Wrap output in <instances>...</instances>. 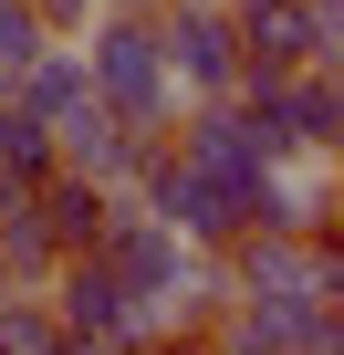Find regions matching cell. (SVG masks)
Instances as JSON below:
<instances>
[{
    "mask_svg": "<svg viewBox=\"0 0 344 355\" xmlns=\"http://www.w3.org/2000/svg\"><path fill=\"white\" fill-rule=\"evenodd\" d=\"M84 84H94V105L105 115H125V125H156L167 105H178V73H167V53H156V32L125 11V21H84Z\"/></svg>",
    "mask_w": 344,
    "mask_h": 355,
    "instance_id": "1",
    "label": "cell"
},
{
    "mask_svg": "<svg viewBox=\"0 0 344 355\" xmlns=\"http://www.w3.org/2000/svg\"><path fill=\"white\" fill-rule=\"evenodd\" d=\"M53 293H63V334H84V345H156V303L146 293H125V272L105 261V251H63L53 261Z\"/></svg>",
    "mask_w": 344,
    "mask_h": 355,
    "instance_id": "2",
    "label": "cell"
},
{
    "mask_svg": "<svg viewBox=\"0 0 344 355\" xmlns=\"http://www.w3.org/2000/svg\"><path fill=\"white\" fill-rule=\"evenodd\" d=\"M156 53H167V73L178 84H199V94H230L240 84V21L219 11V0H156Z\"/></svg>",
    "mask_w": 344,
    "mask_h": 355,
    "instance_id": "3",
    "label": "cell"
},
{
    "mask_svg": "<svg viewBox=\"0 0 344 355\" xmlns=\"http://www.w3.org/2000/svg\"><path fill=\"white\" fill-rule=\"evenodd\" d=\"M115 272H125V293H146V303H167L199 261H188V241L167 230V220H136V209H105V241H94Z\"/></svg>",
    "mask_w": 344,
    "mask_h": 355,
    "instance_id": "4",
    "label": "cell"
},
{
    "mask_svg": "<svg viewBox=\"0 0 344 355\" xmlns=\"http://www.w3.org/2000/svg\"><path fill=\"white\" fill-rule=\"evenodd\" d=\"M240 293H334V251L313 241V230H261L251 251H240Z\"/></svg>",
    "mask_w": 344,
    "mask_h": 355,
    "instance_id": "5",
    "label": "cell"
},
{
    "mask_svg": "<svg viewBox=\"0 0 344 355\" xmlns=\"http://www.w3.org/2000/svg\"><path fill=\"white\" fill-rule=\"evenodd\" d=\"M0 178H21V189L53 178V125H42L32 105H11V94H0Z\"/></svg>",
    "mask_w": 344,
    "mask_h": 355,
    "instance_id": "6",
    "label": "cell"
},
{
    "mask_svg": "<svg viewBox=\"0 0 344 355\" xmlns=\"http://www.w3.org/2000/svg\"><path fill=\"white\" fill-rule=\"evenodd\" d=\"M42 42H53V32H42V11H32V0H0V94L21 84V63H32Z\"/></svg>",
    "mask_w": 344,
    "mask_h": 355,
    "instance_id": "7",
    "label": "cell"
},
{
    "mask_svg": "<svg viewBox=\"0 0 344 355\" xmlns=\"http://www.w3.org/2000/svg\"><path fill=\"white\" fill-rule=\"evenodd\" d=\"M32 11H42V32H84V21H94V0H32Z\"/></svg>",
    "mask_w": 344,
    "mask_h": 355,
    "instance_id": "8",
    "label": "cell"
},
{
    "mask_svg": "<svg viewBox=\"0 0 344 355\" xmlns=\"http://www.w3.org/2000/svg\"><path fill=\"white\" fill-rule=\"evenodd\" d=\"M53 355H115V345H84V334H63V345H53Z\"/></svg>",
    "mask_w": 344,
    "mask_h": 355,
    "instance_id": "9",
    "label": "cell"
},
{
    "mask_svg": "<svg viewBox=\"0 0 344 355\" xmlns=\"http://www.w3.org/2000/svg\"><path fill=\"white\" fill-rule=\"evenodd\" d=\"M115 11H156V0H115Z\"/></svg>",
    "mask_w": 344,
    "mask_h": 355,
    "instance_id": "10",
    "label": "cell"
},
{
    "mask_svg": "<svg viewBox=\"0 0 344 355\" xmlns=\"http://www.w3.org/2000/svg\"><path fill=\"white\" fill-rule=\"evenodd\" d=\"M0 293H11V282H0Z\"/></svg>",
    "mask_w": 344,
    "mask_h": 355,
    "instance_id": "11",
    "label": "cell"
}]
</instances>
